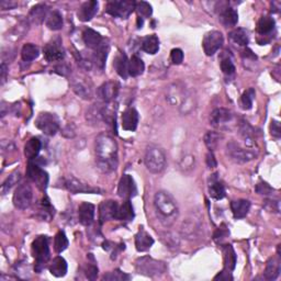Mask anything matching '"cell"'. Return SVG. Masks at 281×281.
<instances>
[{
    "label": "cell",
    "mask_w": 281,
    "mask_h": 281,
    "mask_svg": "<svg viewBox=\"0 0 281 281\" xmlns=\"http://www.w3.org/2000/svg\"><path fill=\"white\" fill-rule=\"evenodd\" d=\"M96 163L98 168L103 173H112L119 165L117 140L108 132H102L97 137L94 142Z\"/></svg>",
    "instance_id": "1"
},
{
    "label": "cell",
    "mask_w": 281,
    "mask_h": 281,
    "mask_svg": "<svg viewBox=\"0 0 281 281\" xmlns=\"http://www.w3.org/2000/svg\"><path fill=\"white\" fill-rule=\"evenodd\" d=\"M154 207L158 220L165 226L173 224L178 216V206L168 192L158 191L154 197Z\"/></svg>",
    "instance_id": "2"
},
{
    "label": "cell",
    "mask_w": 281,
    "mask_h": 281,
    "mask_svg": "<svg viewBox=\"0 0 281 281\" xmlns=\"http://www.w3.org/2000/svg\"><path fill=\"white\" fill-rule=\"evenodd\" d=\"M144 163L147 170L153 174H160L166 167V155L163 149L157 145H149L145 152Z\"/></svg>",
    "instance_id": "3"
},
{
    "label": "cell",
    "mask_w": 281,
    "mask_h": 281,
    "mask_svg": "<svg viewBox=\"0 0 281 281\" xmlns=\"http://www.w3.org/2000/svg\"><path fill=\"white\" fill-rule=\"evenodd\" d=\"M32 255L35 258V273L41 274L45 268V265L49 259V247H48V238L45 235H40L32 242Z\"/></svg>",
    "instance_id": "4"
},
{
    "label": "cell",
    "mask_w": 281,
    "mask_h": 281,
    "mask_svg": "<svg viewBox=\"0 0 281 281\" xmlns=\"http://www.w3.org/2000/svg\"><path fill=\"white\" fill-rule=\"evenodd\" d=\"M135 267H137L139 274L147 276V277H160L167 271L165 262L158 261L147 256L139 258Z\"/></svg>",
    "instance_id": "5"
},
{
    "label": "cell",
    "mask_w": 281,
    "mask_h": 281,
    "mask_svg": "<svg viewBox=\"0 0 281 281\" xmlns=\"http://www.w3.org/2000/svg\"><path fill=\"white\" fill-rule=\"evenodd\" d=\"M226 153L230 158L236 163H248L256 160L257 152L251 147H243L235 140H231L226 145Z\"/></svg>",
    "instance_id": "6"
},
{
    "label": "cell",
    "mask_w": 281,
    "mask_h": 281,
    "mask_svg": "<svg viewBox=\"0 0 281 281\" xmlns=\"http://www.w3.org/2000/svg\"><path fill=\"white\" fill-rule=\"evenodd\" d=\"M35 126L48 137H54L60 130V120L53 113L42 112L36 117Z\"/></svg>",
    "instance_id": "7"
},
{
    "label": "cell",
    "mask_w": 281,
    "mask_h": 281,
    "mask_svg": "<svg viewBox=\"0 0 281 281\" xmlns=\"http://www.w3.org/2000/svg\"><path fill=\"white\" fill-rule=\"evenodd\" d=\"M26 176L28 178L35 184L41 191H45L48 186V174L45 171L42 167L40 166L39 163H36L35 160L29 161L28 167H26Z\"/></svg>",
    "instance_id": "8"
},
{
    "label": "cell",
    "mask_w": 281,
    "mask_h": 281,
    "mask_svg": "<svg viewBox=\"0 0 281 281\" xmlns=\"http://www.w3.org/2000/svg\"><path fill=\"white\" fill-rule=\"evenodd\" d=\"M135 1L132 0H112L109 1L106 6V12L112 17L120 18V19H128L131 13L135 9Z\"/></svg>",
    "instance_id": "9"
},
{
    "label": "cell",
    "mask_w": 281,
    "mask_h": 281,
    "mask_svg": "<svg viewBox=\"0 0 281 281\" xmlns=\"http://www.w3.org/2000/svg\"><path fill=\"white\" fill-rule=\"evenodd\" d=\"M33 199L32 187L28 183L19 185L13 193V205L19 210H26L30 208Z\"/></svg>",
    "instance_id": "10"
},
{
    "label": "cell",
    "mask_w": 281,
    "mask_h": 281,
    "mask_svg": "<svg viewBox=\"0 0 281 281\" xmlns=\"http://www.w3.org/2000/svg\"><path fill=\"white\" fill-rule=\"evenodd\" d=\"M224 39L223 35L220 32V31H210L208 32L202 41V47L203 51L207 54L208 56H212L219 51L223 45Z\"/></svg>",
    "instance_id": "11"
},
{
    "label": "cell",
    "mask_w": 281,
    "mask_h": 281,
    "mask_svg": "<svg viewBox=\"0 0 281 281\" xmlns=\"http://www.w3.org/2000/svg\"><path fill=\"white\" fill-rule=\"evenodd\" d=\"M138 188L135 185V181L130 175H123L121 177L119 181V186H117V194L119 197L125 199V200H130L131 198L137 196Z\"/></svg>",
    "instance_id": "12"
},
{
    "label": "cell",
    "mask_w": 281,
    "mask_h": 281,
    "mask_svg": "<svg viewBox=\"0 0 281 281\" xmlns=\"http://www.w3.org/2000/svg\"><path fill=\"white\" fill-rule=\"evenodd\" d=\"M64 187L71 193H100L101 190L96 187H92L90 185L83 183V181L70 177L64 179Z\"/></svg>",
    "instance_id": "13"
},
{
    "label": "cell",
    "mask_w": 281,
    "mask_h": 281,
    "mask_svg": "<svg viewBox=\"0 0 281 281\" xmlns=\"http://www.w3.org/2000/svg\"><path fill=\"white\" fill-rule=\"evenodd\" d=\"M44 56L48 62L62 61L65 56V51L63 48L62 41L60 38H56L48 42L44 47Z\"/></svg>",
    "instance_id": "14"
},
{
    "label": "cell",
    "mask_w": 281,
    "mask_h": 281,
    "mask_svg": "<svg viewBox=\"0 0 281 281\" xmlns=\"http://www.w3.org/2000/svg\"><path fill=\"white\" fill-rule=\"evenodd\" d=\"M117 210H119V205L117 201H102L99 206V223L103 224L105 222L117 219Z\"/></svg>",
    "instance_id": "15"
},
{
    "label": "cell",
    "mask_w": 281,
    "mask_h": 281,
    "mask_svg": "<svg viewBox=\"0 0 281 281\" xmlns=\"http://www.w3.org/2000/svg\"><path fill=\"white\" fill-rule=\"evenodd\" d=\"M233 113L229 109L216 108L210 116V124L214 128H223L233 120Z\"/></svg>",
    "instance_id": "16"
},
{
    "label": "cell",
    "mask_w": 281,
    "mask_h": 281,
    "mask_svg": "<svg viewBox=\"0 0 281 281\" xmlns=\"http://www.w3.org/2000/svg\"><path fill=\"white\" fill-rule=\"evenodd\" d=\"M120 86L117 81H106L98 88V96L103 102H112L119 94Z\"/></svg>",
    "instance_id": "17"
},
{
    "label": "cell",
    "mask_w": 281,
    "mask_h": 281,
    "mask_svg": "<svg viewBox=\"0 0 281 281\" xmlns=\"http://www.w3.org/2000/svg\"><path fill=\"white\" fill-rule=\"evenodd\" d=\"M109 49H110V45H109L108 41L105 39H103L102 43L99 45L96 49H94L92 63L96 65L100 70L105 69L106 61H107V57H108V54H109Z\"/></svg>",
    "instance_id": "18"
},
{
    "label": "cell",
    "mask_w": 281,
    "mask_h": 281,
    "mask_svg": "<svg viewBox=\"0 0 281 281\" xmlns=\"http://www.w3.org/2000/svg\"><path fill=\"white\" fill-rule=\"evenodd\" d=\"M209 193L214 200H222L225 196V187L219 178V174H212L209 178Z\"/></svg>",
    "instance_id": "19"
},
{
    "label": "cell",
    "mask_w": 281,
    "mask_h": 281,
    "mask_svg": "<svg viewBox=\"0 0 281 281\" xmlns=\"http://www.w3.org/2000/svg\"><path fill=\"white\" fill-rule=\"evenodd\" d=\"M139 121V112L134 108H128L122 115V129L133 132L138 128Z\"/></svg>",
    "instance_id": "20"
},
{
    "label": "cell",
    "mask_w": 281,
    "mask_h": 281,
    "mask_svg": "<svg viewBox=\"0 0 281 281\" xmlns=\"http://www.w3.org/2000/svg\"><path fill=\"white\" fill-rule=\"evenodd\" d=\"M98 7L99 3L96 0H89V1L84 2L79 7L78 12H77L78 19L83 22L90 21L98 12Z\"/></svg>",
    "instance_id": "21"
},
{
    "label": "cell",
    "mask_w": 281,
    "mask_h": 281,
    "mask_svg": "<svg viewBox=\"0 0 281 281\" xmlns=\"http://www.w3.org/2000/svg\"><path fill=\"white\" fill-rule=\"evenodd\" d=\"M105 103H94L88 109L86 113V120L92 125H98L100 122H103V117H105Z\"/></svg>",
    "instance_id": "22"
},
{
    "label": "cell",
    "mask_w": 281,
    "mask_h": 281,
    "mask_svg": "<svg viewBox=\"0 0 281 281\" xmlns=\"http://www.w3.org/2000/svg\"><path fill=\"white\" fill-rule=\"evenodd\" d=\"M153 244L154 238L144 230V228H140L139 232L135 235V247L138 252H147L153 246Z\"/></svg>",
    "instance_id": "23"
},
{
    "label": "cell",
    "mask_w": 281,
    "mask_h": 281,
    "mask_svg": "<svg viewBox=\"0 0 281 281\" xmlns=\"http://www.w3.org/2000/svg\"><path fill=\"white\" fill-rule=\"evenodd\" d=\"M79 222L85 226H89L94 220V206L89 202H83L78 208Z\"/></svg>",
    "instance_id": "24"
},
{
    "label": "cell",
    "mask_w": 281,
    "mask_h": 281,
    "mask_svg": "<svg viewBox=\"0 0 281 281\" xmlns=\"http://www.w3.org/2000/svg\"><path fill=\"white\" fill-rule=\"evenodd\" d=\"M71 87L74 90L76 94H78L79 97L83 99H88L93 98V89L90 87V85L83 78H74L71 81Z\"/></svg>",
    "instance_id": "25"
},
{
    "label": "cell",
    "mask_w": 281,
    "mask_h": 281,
    "mask_svg": "<svg viewBox=\"0 0 281 281\" xmlns=\"http://www.w3.org/2000/svg\"><path fill=\"white\" fill-rule=\"evenodd\" d=\"M249 209H251V202L245 199H238V200L231 202V210H232L235 219L245 217L248 214Z\"/></svg>",
    "instance_id": "26"
},
{
    "label": "cell",
    "mask_w": 281,
    "mask_h": 281,
    "mask_svg": "<svg viewBox=\"0 0 281 281\" xmlns=\"http://www.w3.org/2000/svg\"><path fill=\"white\" fill-rule=\"evenodd\" d=\"M113 66L117 72V75L121 76L123 79H126L129 76V60L123 52H119L117 54L113 62Z\"/></svg>",
    "instance_id": "27"
},
{
    "label": "cell",
    "mask_w": 281,
    "mask_h": 281,
    "mask_svg": "<svg viewBox=\"0 0 281 281\" xmlns=\"http://www.w3.org/2000/svg\"><path fill=\"white\" fill-rule=\"evenodd\" d=\"M83 41L86 44V47L92 49H96L99 45L102 43L103 38L97 32V31L88 28L84 30Z\"/></svg>",
    "instance_id": "28"
},
{
    "label": "cell",
    "mask_w": 281,
    "mask_h": 281,
    "mask_svg": "<svg viewBox=\"0 0 281 281\" xmlns=\"http://www.w3.org/2000/svg\"><path fill=\"white\" fill-rule=\"evenodd\" d=\"M281 271V264L280 259L277 257H273L267 261L266 268H265V279L267 280H276L280 275Z\"/></svg>",
    "instance_id": "29"
},
{
    "label": "cell",
    "mask_w": 281,
    "mask_h": 281,
    "mask_svg": "<svg viewBox=\"0 0 281 281\" xmlns=\"http://www.w3.org/2000/svg\"><path fill=\"white\" fill-rule=\"evenodd\" d=\"M222 249H223V255H224V269L228 271H233L236 266L237 257L235 254L234 248L230 244L226 245H222Z\"/></svg>",
    "instance_id": "30"
},
{
    "label": "cell",
    "mask_w": 281,
    "mask_h": 281,
    "mask_svg": "<svg viewBox=\"0 0 281 281\" xmlns=\"http://www.w3.org/2000/svg\"><path fill=\"white\" fill-rule=\"evenodd\" d=\"M67 262L64 258L61 256H57L53 259L51 266H49V273H51L54 277L56 278H62L66 276L67 274Z\"/></svg>",
    "instance_id": "31"
},
{
    "label": "cell",
    "mask_w": 281,
    "mask_h": 281,
    "mask_svg": "<svg viewBox=\"0 0 281 281\" xmlns=\"http://www.w3.org/2000/svg\"><path fill=\"white\" fill-rule=\"evenodd\" d=\"M220 21L224 26H234L238 22V13L233 8L226 7L222 9L220 13Z\"/></svg>",
    "instance_id": "32"
},
{
    "label": "cell",
    "mask_w": 281,
    "mask_h": 281,
    "mask_svg": "<svg viewBox=\"0 0 281 281\" xmlns=\"http://www.w3.org/2000/svg\"><path fill=\"white\" fill-rule=\"evenodd\" d=\"M42 148V143L38 138H31L24 146V155L29 161L35 160Z\"/></svg>",
    "instance_id": "33"
},
{
    "label": "cell",
    "mask_w": 281,
    "mask_h": 281,
    "mask_svg": "<svg viewBox=\"0 0 281 281\" xmlns=\"http://www.w3.org/2000/svg\"><path fill=\"white\" fill-rule=\"evenodd\" d=\"M134 216L135 214H134V209H133L132 203H131L130 200H125L123 203H122V206L119 207L116 220L130 222V221H133Z\"/></svg>",
    "instance_id": "34"
},
{
    "label": "cell",
    "mask_w": 281,
    "mask_h": 281,
    "mask_svg": "<svg viewBox=\"0 0 281 281\" xmlns=\"http://www.w3.org/2000/svg\"><path fill=\"white\" fill-rule=\"evenodd\" d=\"M48 9L47 4L40 3L36 4L32 9H31L29 19L33 22L35 24H40L41 22H43L45 18L47 17Z\"/></svg>",
    "instance_id": "35"
},
{
    "label": "cell",
    "mask_w": 281,
    "mask_h": 281,
    "mask_svg": "<svg viewBox=\"0 0 281 281\" xmlns=\"http://www.w3.org/2000/svg\"><path fill=\"white\" fill-rule=\"evenodd\" d=\"M142 49L147 54L154 55V54H156L158 49H160V40H158L155 34L147 35L146 38H144L142 42Z\"/></svg>",
    "instance_id": "36"
},
{
    "label": "cell",
    "mask_w": 281,
    "mask_h": 281,
    "mask_svg": "<svg viewBox=\"0 0 281 281\" xmlns=\"http://www.w3.org/2000/svg\"><path fill=\"white\" fill-rule=\"evenodd\" d=\"M276 22L274 20V18L265 16L261 17L259 21L257 23V32L260 35H267L273 32V30L275 29Z\"/></svg>",
    "instance_id": "37"
},
{
    "label": "cell",
    "mask_w": 281,
    "mask_h": 281,
    "mask_svg": "<svg viewBox=\"0 0 281 281\" xmlns=\"http://www.w3.org/2000/svg\"><path fill=\"white\" fill-rule=\"evenodd\" d=\"M145 70L144 62L142 58L139 57L138 55H133L129 61V75L132 77H138L142 75Z\"/></svg>",
    "instance_id": "38"
},
{
    "label": "cell",
    "mask_w": 281,
    "mask_h": 281,
    "mask_svg": "<svg viewBox=\"0 0 281 281\" xmlns=\"http://www.w3.org/2000/svg\"><path fill=\"white\" fill-rule=\"evenodd\" d=\"M40 55V49L32 43H26L21 49V57L24 62H32Z\"/></svg>",
    "instance_id": "39"
},
{
    "label": "cell",
    "mask_w": 281,
    "mask_h": 281,
    "mask_svg": "<svg viewBox=\"0 0 281 281\" xmlns=\"http://www.w3.org/2000/svg\"><path fill=\"white\" fill-rule=\"evenodd\" d=\"M45 23H47L48 29L53 31L61 30L63 28V17L61 13L56 10L51 11L47 17Z\"/></svg>",
    "instance_id": "40"
},
{
    "label": "cell",
    "mask_w": 281,
    "mask_h": 281,
    "mask_svg": "<svg viewBox=\"0 0 281 281\" xmlns=\"http://www.w3.org/2000/svg\"><path fill=\"white\" fill-rule=\"evenodd\" d=\"M230 38L235 44L239 47H247L248 44V34L245 29H235L230 33Z\"/></svg>",
    "instance_id": "41"
},
{
    "label": "cell",
    "mask_w": 281,
    "mask_h": 281,
    "mask_svg": "<svg viewBox=\"0 0 281 281\" xmlns=\"http://www.w3.org/2000/svg\"><path fill=\"white\" fill-rule=\"evenodd\" d=\"M199 231H200V223L197 219H188V221L184 223L183 225V233L184 235H187L188 237L197 236Z\"/></svg>",
    "instance_id": "42"
},
{
    "label": "cell",
    "mask_w": 281,
    "mask_h": 281,
    "mask_svg": "<svg viewBox=\"0 0 281 281\" xmlns=\"http://www.w3.org/2000/svg\"><path fill=\"white\" fill-rule=\"evenodd\" d=\"M222 139L221 134L214 132V131H210L205 135V144L206 146L209 148L210 152L215 151L220 144V140Z\"/></svg>",
    "instance_id": "43"
},
{
    "label": "cell",
    "mask_w": 281,
    "mask_h": 281,
    "mask_svg": "<svg viewBox=\"0 0 281 281\" xmlns=\"http://www.w3.org/2000/svg\"><path fill=\"white\" fill-rule=\"evenodd\" d=\"M20 179H21V175L19 171H15V173H12L6 180L3 181V184L1 186V193L7 194L18 183H19Z\"/></svg>",
    "instance_id": "44"
},
{
    "label": "cell",
    "mask_w": 281,
    "mask_h": 281,
    "mask_svg": "<svg viewBox=\"0 0 281 281\" xmlns=\"http://www.w3.org/2000/svg\"><path fill=\"white\" fill-rule=\"evenodd\" d=\"M67 247H69V239L66 237V234L63 231H60L55 235V237H54V248H55V252L61 254Z\"/></svg>",
    "instance_id": "45"
},
{
    "label": "cell",
    "mask_w": 281,
    "mask_h": 281,
    "mask_svg": "<svg viewBox=\"0 0 281 281\" xmlns=\"http://www.w3.org/2000/svg\"><path fill=\"white\" fill-rule=\"evenodd\" d=\"M40 214L41 217L47 221H49L54 215V208L52 207L47 197H44L41 201V208H40Z\"/></svg>",
    "instance_id": "46"
},
{
    "label": "cell",
    "mask_w": 281,
    "mask_h": 281,
    "mask_svg": "<svg viewBox=\"0 0 281 281\" xmlns=\"http://www.w3.org/2000/svg\"><path fill=\"white\" fill-rule=\"evenodd\" d=\"M255 89L249 88L246 92H244L241 97V103L244 110H249L253 107V101L255 99Z\"/></svg>",
    "instance_id": "47"
},
{
    "label": "cell",
    "mask_w": 281,
    "mask_h": 281,
    "mask_svg": "<svg viewBox=\"0 0 281 281\" xmlns=\"http://www.w3.org/2000/svg\"><path fill=\"white\" fill-rule=\"evenodd\" d=\"M103 280L107 281H125V280H130L131 276L123 273L119 269H116L111 271V273H108L105 276H103Z\"/></svg>",
    "instance_id": "48"
},
{
    "label": "cell",
    "mask_w": 281,
    "mask_h": 281,
    "mask_svg": "<svg viewBox=\"0 0 281 281\" xmlns=\"http://www.w3.org/2000/svg\"><path fill=\"white\" fill-rule=\"evenodd\" d=\"M135 10L139 13V16L145 18V19L151 17L153 13L152 6L146 1H139L135 3Z\"/></svg>",
    "instance_id": "49"
},
{
    "label": "cell",
    "mask_w": 281,
    "mask_h": 281,
    "mask_svg": "<svg viewBox=\"0 0 281 281\" xmlns=\"http://www.w3.org/2000/svg\"><path fill=\"white\" fill-rule=\"evenodd\" d=\"M230 235V231L228 229V226L225 224H222L219 229H217L214 234H213V238L217 243H222L223 239H225Z\"/></svg>",
    "instance_id": "50"
},
{
    "label": "cell",
    "mask_w": 281,
    "mask_h": 281,
    "mask_svg": "<svg viewBox=\"0 0 281 281\" xmlns=\"http://www.w3.org/2000/svg\"><path fill=\"white\" fill-rule=\"evenodd\" d=\"M221 70L225 75H229V76L233 75L235 72V65L233 64L232 60L229 57L223 58V60L221 61Z\"/></svg>",
    "instance_id": "51"
},
{
    "label": "cell",
    "mask_w": 281,
    "mask_h": 281,
    "mask_svg": "<svg viewBox=\"0 0 281 281\" xmlns=\"http://www.w3.org/2000/svg\"><path fill=\"white\" fill-rule=\"evenodd\" d=\"M255 191L258 194H262V196H269L274 192V188H271L269 184L265 183V181H261V183H258L255 187Z\"/></svg>",
    "instance_id": "52"
},
{
    "label": "cell",
    "mask_w": 281,
    "mask_h": 281,
    "mask_svg": "<svg viewBox=\"0 0 281 281\" xmlns=\"http://www.w3.org/2000/svg\"><path fill=\"white\" fill-rule=\"evenodd\" d=\"M96 262H88V265L85 267V275L89 280H94L98 276V267L94 265Z\"/></svg>",
    "instance_id": "53"
},
{
    "label": "cell",
    "mask_w": 281,
    "mask_h": 281,
    "mask_svg": "<svg viewBox=\"0 0 281 281\" xmlns=\"http://www.w3.org/2000/svg\"><path fill=\"white\" fill-rule=\"evenodd\" d=\"M170 60L175 65H179L184 61V52L180 48H174L170 52Z\"/></svg>",
    "instance_id": "54"
},
{
    "label": "cell",
    "mask_w": 281,
    "mask_h": 281,
    "mask_svg": "<svg viewBox=\"0 0 281 281\" xmlns=\"http://www.w3.org/2000/svg\"><path fill=\"white\" fill-rule=\"evenodd\" d=\"M270 133H271V135H273V137L276 138V139H279V138L281 137V128H280L279 121H276V120L271 121Z\"/></svg>",
    "instance_id": "55"
},
{
    "label": "cell",
    "mask_w": 281,
    "mask_h": 281,
    "mask_svg": "<svg viewBox=\"0 0 281 281\" xmlns=\"http://www.w3.org/2000/svg\"><path fill=\"white\" fill-rule=\"evenodd\" d=\"M193 163H194V157L191 155H188V156H186L183 158V160H181L180 167L181 168H184L185 170L188 169V168L191 169L193 167Z\"/></svg>",
    "instance_id": "56"
},
{
    "label": "cell",
    "mask_w": 281,
    "mask_h": 281,
    "mask_svg": "<svg viewBox=\"0 0 281 281\" xmlns=\"http://www.w3.org/2000/svg\"><path fill=\"white\" fill-rule=\"evenodd\" d=\"M206 162H207V165L209 168H215L217 166V162L215 160L214 155H213L212 152H209L207 154V158H206Z\"/></svg>",
    "instance_id": "57"
},
{
    "label": "cell",
    "mask_w": 281,
    "mask_h": 281,
    "mask_svg": "<svg viewBox=\"0 0 281 281\" xmlns=\"http://www.w3.org/2000/svg\"><path fill=\"white\" fill-rule=\"evenodd\" d=\"M266 206H270V207H266L269 211L278 213L279 210H280L279 201L278 200H266Z\"/></svg>",
    "instance_id": "58"
},
{
    "label": "cell",
    "mask_w": 281,
    "mask_h": 281,
    "mask_svg": "<svg viewBox=\"0 0 281 281\" xmlns=\"http://www.w3.org/2000/svg\"><path fill=\"white\" fill-rule=\"evenodd\" d=\"M214 280H224V281H228V280H233V276L231 275L230 271L228 270H223L221 271L219 275H216L214 277Z\"/></svg>",
    "instance_id": "59"
},
{
    "label": "cell",
    "mask_w": 281,
    "mask_h": 281,
    "mask_svg": "<svg viewBox=\"0 0 281 281\" xmlns=\"http://www.w3.org/2000/svg\"><path fill=\"white\" fill-rule=\"evenodd\" d=\"M55 71L57 72V74H60L62 76H66L67 74H70V67L65 65V64H62V65H57L55 67Z\"/></svg>",
    "instance_id": "60"
},
{
    "label": "cell",
    "mask_w": 281,
    "mask_h": 281,
    "mask_svg": "<svg viewBox=\"0 0 281 281\" xmlns=\"http://www.w3.org/2000/svg\"><path fill=\"white\" fill-rule=\"evenodd\" d=\"M7 74H8V67L6 65V63H2L1 67H0V75H1V85L4 84V81L7 79Z\"/></svg>",
    "instance_id": "61"
},
{
    "label": "cell",
    "mask_w": 281,
    "mask_h": 281,
    "mask_svg": "<svg viewBox=\"0 0 281 281\" xmlns=\"http://www.w3.org/2000/svg\"><path fill=\"white\" fill-rule=\"evenodd\" d=\"M17 6L16 2L13 1H1L0 2V7H1L2 10H10V9H13Z\"/></svg>",
    "instance_id": "62"
},
{
    "label": "cell",
    "mask_w": 281,
    "mask_h": 281,
    "mask_svg": "<svg viewBox=\"0 0 281 281\" xmlns=\"http://www.w3.org/2000/svg\"><path fill=\"white\" fill-rule=\"evenodd\" d=\"M244 53H245V56L246 57H252V58H254V60H256V55L255 54H253V52H252V49H249V48H246L245 51H244Z\"/></svg>",
    "instance_id": "63"
},
{
    "label": "cell",
    "mask_w": 281,
    "mask_h": 281,
    "mask_svg": "<svg viewBox=\"0 0 281 281\" xmlns=\"http://www.w3.org/2000/svg\"><path fill=\"white\" fill-rule=\"evenodd\" d=\"M143 25V19H140V17H138V28H142Z\"/></svg>",
    "instance_id": "64"
}]
</instances>
